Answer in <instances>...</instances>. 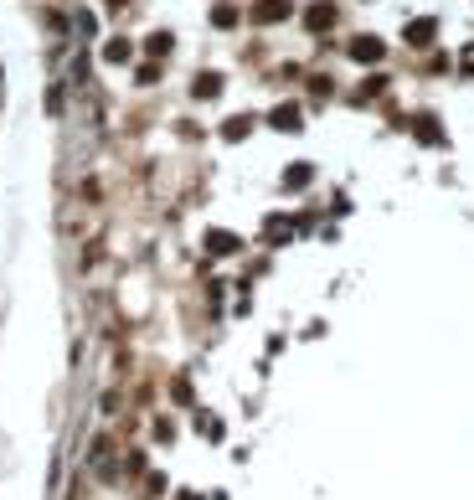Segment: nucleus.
I'll return each instance as SVG.
<instances>
[{
	"mask_svg": "<svg viewBox=\"0 0 474 500\" xmlns=\"http://www.w3.org/2000/svg\"><path fill=\"white\" fill-rule=\"evenodd\" d=\"M279 16H289L284 0H263V6H258V21H279Z\"/></svg>",
	"mask_w": 474,
	"mask_h": 500,
	"instance_id": "nucleus-1",
	"label": "nucleus"
},
{
	"mask_svg": "<svg viewBox=\"0 0 474 500\" xmlns=\"http://www.w3.org/2000/svg\"><path fill=\"white\" fill-rule=\"evenodd\" d=\"M351 52H356L361 62H376V57H381V42H356Z\"/></svg>",
	"mask_w": 474,
	"mask_h": 500,
	"instance_id": "nucleus-2",
	"label": "nucleus"
},
{
	"mask_svg": "<svg viewBox=\"0 0 474 500\" xmlns=\"http://www.w3.org/2000/svg\"><path fill=\"white\" fill-rule=\"evenodd\" d=\"M330 21H335L330 6H314V10H309V26H330Z\"/></svg>",
	"mask_w": 474,
	"mask_h": 500,
	"instance_id": "nucleus-3",
	"label": "nucleus"
}]
</instances>
